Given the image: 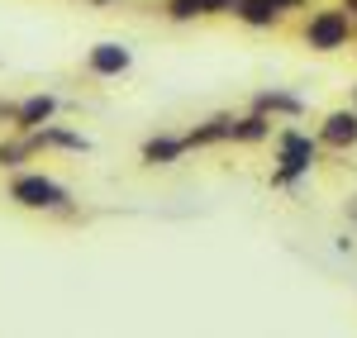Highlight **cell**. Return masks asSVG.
Returning a JSON list of instances; mask_svg holds the SVG:
<instances>
[{
    "instance_id": "1",
    "label": "cell",
    "mask_w": 357,
    "mask_h": 338,
    "mask_svg": "<svg viewBox=\"0 0 357 338\" xmlns=\"http://www.w3.org/2000/svg\"><path fill=\"white\" fill-rule=\"evenodd\" d=\"M319 158H324L319 134H305V129H296V119H286L272 134V176H267V186L272 191H296L305 176L319 167Z\"/></svg>"
},
{
    "instance_id": "2",
    "label": "cell",
    "mask_w": 357,
    "mask_h": 338,
    "mask_svg": "<svg viewBox=\"0 0 357 338\" xmlns=\"http://www.w3.org/2000/svg\"><path fill=\"white\" fill-rule=\"evenodd\" d=\"M5 200L15 205V210H29V215H77V205H72V191L48 176V171H33V167H20L10 171V181H5Z\"/></svg>"
},
{
    "instance_id": "3",
    "label": "cell",
    "mask_w": 357,
    "mask_h": 338,
    "mask_svg": "<svg viewBox=\"0 0 357 338\" xmlns=\"http://www.w3.org/2000/svg\"><path fill=\"white\" fill-rule=\"evenodd\" d=\"M301 43L319 57L343 53L348 43H357V20L343 5H310L301 20Z\"/></svg>"
},
{
    "instance_id": "4",
    "label": "cell",
    "mask_w": 357,
    "mask_h": 338,
    "mask_svg": "<svg viewBox=\"0 0 357 338\" xmlns=\"http://www.w3.org/2000/svg\"><path fill=\"white\" fill-rule=\"evenodd\" d=\"M129 67H134V53L119 38H100L86 48V72L96 82H119V77H129Z\"/></svg>"
},
{
    "instance_id": "5",
    "label": "cell",
    "mask_w": 357,
    "mask_h": 338,
    "mask_svg": "<svg viewBox=\"0 0 357 338\" xmlns=\"http://www.w3.org/2000/svg\"><path fill=\"white\" fill-rule=\"evenodd\" d=\"M314 134H319V143H324V153H353L357 148V105L329 110L319 124H314Z\"/></svg>"
},
{
    "instance_id": "6",
    "label": "cell",
    "mask_w": 357,
    "mask_h": 338,
    "mask_svg": "<svg viewBox=\"0 0 357 338\" xmlns=\"http://www.w3.org/2000/svg\"><path fill=\"white\" fill-rule=\"evenodd\" d=\"M186 153H191L186 134H148L143 148H138V162L143 167H176Z\"/></svg>"
},
{
    "instance_id": "7",
    "label": "cell",
    "mask_w": 357,
    "mask_h": 338,
    "mask_svg": "<svg viewBox=\"0 0 357 338\" xmlns=\"http://www.w3.org/2000/svg\"><path fill=\"white\" fill-rule=\"evenodd\" d=\"M248 110H262V114H272L276 124H281V119H305V110H310V105H305L296 91H281V86H262V91H257V95L248 100Z\"/></svg>"
},
{
    "instance_id": "8",
    "label": "cell",
    "mask_w": 357,
    "mask_h": 338,
    "mask_svg": "<svg viewBox=\"0 0 357 338\" xmlns=\"http://www.w3.org/2000/svg\"><path fill=\"white\" fill-rule=\"evenodd\" d=\"M57 110H62V100H57L53 91H33L20 100V114H15V124L10 129H20V134H33V129H43V124H53Z\"/></svg>"
},
{
    "instance_id": "9",
    "label": "cell",
    "mask_w": 357,
    "mask_h": 338,
    "mask_svg": "<svg viewBox=\"0 0 357 338\" xmlns=\"http://www.w3.org/2000/svg\"><path fill=\"white\" fill-rule=\"evenodd\" d=\"M33 143H38V153H77V158L96 148L82 129H67V124H57V119L43 124V129H33Z\"/></svg>"
},
{
    "instance_id": "10",
    "label": "cell",
    "mask_w": 357,
    "mask_h": 338,
    "mask_svg": "<svg viewBox=\"0 0 357 338\" xmlns=\"http://www.w3.org/2000/svg\"><path fill=\"white\" fill-rule=\"evenodd\" d=\"M186 143H191V153L234 143V114L220 110V114H210V119H200V124H191V129H186Z\"/></svg>"
},
{
    "instance_id": "11",
    "label": "cell",
    "mask_w": 357,
    "mask_h": 338,
    "mask_svg": "<svg viewBox=\"0 0 357 338\" xmlns=\"http://www.w3.org/2000/svg\"><path fill=\"white\" fill-rule=\"evenodd\" d=\"M234 24L252 29V33H272V29L286 24V15L276 10L272 0H238V5H234Z\"/></svg>"
},
{
    "instance_id": "12",
    "label": "cell",
    "mask_w": 357,
    "mask_h": 338,
    "mask_svg": "<svg viewBox=\"0 0 357 338\" xmlns=\"http://www.w3.org/2000/svg\"><path fill=\"white\" fill-rule=\"evenodd\" d=\"M276 134V119L262 110H248V114H234V143L238 148H257V143H272Z\"/></svg>"
},
{
    "instance_id": "13",
    "label": "cell",
    "mask_w": 357,
    "mask_h": 338,
    "mask_svg": "<svg viewBox=\"0 0 357 338\" xmlns=\"http://www.w3.org/2000/svg\"><path fill=\"white\" fill-rule=\"evenodd\" d=\"M38 158V143L33 134H20V129H5L0 134V171H20L24 162Z\"/></svg>"
},
{
    "instance_id": "14",
    "label": "cell",
    "mask_w": 357,
    "mask_h": 338,
    "mask_svg": "<svg viewBox=\"0 0 357 338\" xmlns=\"http://www.w3.org/2000/svg\"><path fill=\"white\" fill-rule=\"evenodd\" d=\"M162 15L172 24H195V20H205V5L200 0H162Z\"/></svg>"
},
{
    "instance_id": "15",
    "label": "cell",
    "mask_w": 357,
    "mask_h": 338,
    "mask_svg": "<svg viewBox=\"0 0 357 338\" xmlns=\"http://www.w3.org/2000/svg\"><path fill=\"white\" fill-rule=\"evenodd\" d=\"M200 5H205V20H224V15L234 20V5L238 0H200Z\"/></svg>"
},
{
    "instance_id": "16",
    "label": "cell",
    "mask_w": 357,
    "mask_h": 338,
    "mask_svg": "<svg viewBox=\"0 0 357 338\" xmlns=\"http://www.w3.org/2000/svg\"><path fill=\"white\" fill-rule=\"evenodd\" d=\"M15 114H20V100L0 95V129H10V124H15Z\"/></svg>"
},
{
    "instance_id": "17",
    "label": "cell",
    "mask_w": 357,
    "mask_h": 338,
    "mask_svg": "<svg viewBox=\"0 0 357 338\" xmlns=\"http://www.w3.org/2000/svg\"><path fill=\"white\" fill-rule=\"evenodd\" d=\"M272 5L281 10V15H286V20H291V15H305V10H310L314 0H272Z\"/></svg>"
},
{
    "instance_id": "18",
    "label": "cell",
    "mask_w": 357,
    "mask_h": 338,
    "mask_svg": "<svg viewBox=\"0 0 357 338\" xmlns=\"http://www.w3.org/2000/svg\"><path fill=\"white\" fill-rule=\"evenodd\" d=\"M348 224L357 229V196H348Z\"/></svg>"
},
{
    "instance_id": "19",
    "label": "cell",
    "mask_w": 357,
    "mask_h": 338,
    "mask_svg": "<svg viewBox=\"0 0 357 338\" xmlns=\"http://www.w3.org/2000/svg\"><path fill=\"white\" fill-rule=\"evenodd\" d=\"M338 5H343V10H348V15L357 20V0H338Z\"/></svg>"
},
{
    "instance_id": "20",
    "label": "cell",
    "mask_w": 357,
    "mask_h": 338,
    "mask_svg": "<svg viewBox=\"0 0 357 338\" xmlns=\"http://www.w3.org/2000/svg\"><path fill=\"white\" fill-rule=\"evenodd\" d=\"M91 5H119V0H91Z\"/></svg>"
},
{
    "instance_id": "21",
    "label": "cell",
    "mask_w": 357,
    "mask_h": 338,
    "mask_svg": "<svg viewBox=\"0 0 357 338\" xmlns=\"http://www.w3.org/2000/svg\"><path fill=\"white\" fill-rule=\"evenodd\" d=\"M353 105H357V86H353Z\"/></svg>"
}]
</instances>
